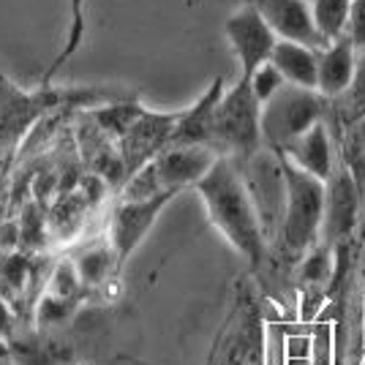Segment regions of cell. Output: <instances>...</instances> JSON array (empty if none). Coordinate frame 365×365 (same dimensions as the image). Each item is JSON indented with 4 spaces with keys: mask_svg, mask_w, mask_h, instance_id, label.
<instances>
[{
    "mask_svg": "<svg viewBox=\"0 0 365 365\" xmlns=\"http://www.w3.org/2000/svg\"><path fill=\"white\" fill-rule=\"evenodd\" d=\"M278 38L324 46L311 14V0H251Z\"/></svg>",
    "mask_w": 365,
    "mask_h": 365,
    "instance_id": "9c48e42d",
    "label": "cell"
},
{
    "mask_svg": "<svg viewBox=\"0 0 365 365\" xmlns=\"http://www.w3.org/2000/svg\"><path fill=\"white\" fill-rule=\"evenodd\" d=\"M363 303H365V300H363Z\"/></svg>",
    "mask_w": 365,
    "mask_h": 365,
    "instance_id": "d4e9b609",
    "label": "cell"
},
{
    "mask_svg": "<svg viewBox=\"0 0 365 365\" xmlns=\"http://www.w3.org/2000/svg\"><path fill=\"white\" fill-rule=\"evenodd\" d=\"M357 273H360V278L365 281V243H363V251H360V264H357Z\"/></svg>",
    "mask_w": 365,
    "mask_h": 365,
    "instance_id": "44dd1931",
    "label": "cell"
},
{
    "mask_svg": "<svg viewBox=\"0 0 365 365\" xmlns=\"http://www.w3.org/2000/svg\"><path fill=\"white\" fill-rule=\"evenodd\" d=\"M346 36H349L351 44L357 46V52L365 55V0H354V3H351Z\"/></svg>",
    "mask_w": 365,
    "mask_h": 365,
    "instance_id": "ac0fdd59",
    "label": "cell"
},
{
    "mask_svg": "<svg viewBox=\"0 0 365 365\" xmlns=\"http://www.w3.org/2000/svg\"><path fill=\"white\" fill-rule=\"evenodd\" d=\"M357 63H360V52L349 41V36L327 41L319 49V82H317V91L327 101L341 98L344 93L349 91L351 79L357 74Z\"/></svg>",
    "mask_w": 365,
    "mask_h": 365,
    "instance_id": "8fae6325",
    "label": "cell"
},
{
    "mask_svg": "<svg viewBox=\"0 0 365 365\" xmlns=\"http://www.w3.org/2000/svg\"><path fill=\"white\" fill-rule=\"evenodd\" d=\"M172 199H175V194H161V197H153V199L118 197V205H115V210L109 215L107 235L109 240H112V245H115V251H118L120 264L148 237V232L153 229L155 218L161 215V210L167 207Z\"/></svg>",
    "mask_w": 365,
    "mask_h": 365,
    "instance_id": "ba28073f",
    "label": "cell"
},
{
    "mask_svg": "<svg viewBox=\"0 0 365 365\" xmlns=\"http://www.w3.org/2000/svg\"><path fill=\"white\" fill-rule=\"evenodd\" d=\"M0 365H11V354H9V346L0 349Z\"/></svg>",
    "mask_w": 365,
    "mask_h": 365,
    "instance_id": "7402d4cb",
    "label": "cell"
},
{
    "mask_svg": "<svg viewBox=\"0 0 365 365\" xmlns=\"http://www.w3.org/2000/svg\"><path fill=\"white\" fill-rule=\"evenodd\" d=\"M251 79V88H254V93H257V98L264 104V101H270L275 93L281 91L284 85H287V79H284V74L275 68L273 63H262L254 74L248 76Z\"/></svg>",
    "mask_w": 365,
    "mask_h": 365,
    "instance_id": "2e32d148",
    "label": "cell"
},
{
    "mask_svg": "<svg viewBox=\"0 0 365 365\" xmlns=\"http://www.w3.org/2000/svg\"><path fill=\"white\" fill-rule=\"evenodd\" d=\"M351 3L354 0H311V14H314L317 31H319L324 44L346 36Z\"/></svg>",
    "mask_w": 365,
    "mask_h": 365,
    "instance_id": "5bb4252c",
    "label": "cell"
},
{
    "mask_svg": "<svg viewBox=\"0 0 365 365\" xmlns=\"http://www.w3.org/2000/svg\"><path fill=\"white\" fill-rule=\"evenodd\" d=\"M16 311L11 308V303L0 294V338H6V341H11L14 338V324H16Z\"/></svg>",
    "mask_w": 365,
    "mask_h": 365,
    "instance_id": "ffe728a7",
    "label": "cell"
},
{
    "mask_svg": "<svg viewBox=\"0 0 365 365\" xmlns=\"http://www.w3.org/2000/svg\"><path fill=\"white\" fill-rule=\"evenodd\" d=\"M327 98L314 88L300 85H284L270 101L262 104V137L264 148L284 150L289 142L305 134L311 125L324 120L327 115Z\"/></svg>",
    "mask_w": 365,
    "mask_h": 365,
    "instance_id": "277c9868",
    "label": "cell"
},
{
    "mask_svg": "<svg viewBox=\"0 0 365 365\" xmlns=\"http://www.w3.org/2000/svg\"><path fill=\"white\" fill-rule=\"evenodd\" d=\"M363 333H365V317H363Z\"/></svg>",
    "mask_w": 365,
    "mask_h": 365,
    "instance_id": "603a6c76",
    "label": "cell"
},
{
    "mask_svg": "<svg viewBox=\"0 0 365 365\" xmlns=\"http://www.w3.org/2000/svg\"><path fill=\"white\" fill-rule=\"evenodd\" d=\"M335 101H344V104H346V109H349V123L365 115V55L363 52H360L357 74L351 79L349 91L344 93L341 98H335Z\"/></svg>",
    "mask_w": 365,
    "mask_h": 365,
    "instance_id": "e0dca14e",
    "label": "cell"
},
{
    "mask_svg": "<svg viewBox=\"0 0 365 365\" xmlns=\"http://www.w3.org/2000/svg\"><path fill=\"white\" fill-rule=\"evenodd\" d=\"M363 194L346 164H338L330 180H324V224H322V243L338 248L349 243L360 224Z\"/></svg>",
    "mask_w": 365,
    "mask_h": 365,
    "instance_id": "52a82bcc",
    "label": "cell"
},
{
    "mask_svg": "<svg viewBox=\"0 0 365 365\" xmlns=\"http://www.w3.org/2000/svg\"><path fill=\"white\" fill-rule=\"evenodd\" d=\"M180 112H150L142 107L137 120L131 123L120 137H118V153H120L125 180L142 169L148 161H153L158 153L172 142V134L178 128Z\"/></svg>",
    "mask_w": 365,
    "mask_h": 365,
    "instance_id": "8992f818",
    "label": "cell"
},
{
    "mask_svg": "<svg viewBox=\"0 0 365 365\" xmlns=\"http://www.w3.org/2000/svg\"><path fill=\"white\" fill-rule=\"evenodd\" d=\"M363 297H365V284H363Z\"/></svg>",
    "mask_w": 365,
    "mask_h": 365,
    "instance_id": "cb8c5ba5",
    "label": "cell"
},
{
    "mask_svg": "<svg viewBox=\"0 0 365 365\" xmlns=\"http://www.w3.org/2000/svg\"><path fill=\"white\" fill-rule=\"evenodd\" d=\"M210 145L218 155L245 161L264 148L262 137V101L251 88L248 76H237L235 85L224 88L213 115Z\"/></svg>",
    "mask_w": 365,
    "mask_h": 365,
    "instance_id": "3957f363",
    "label": "cell"
},
{
    "mask_svg": "<svg viewBox=\"0 0 365 365\" xmlns=\"http://www.w3.org/2000/svg\"><path fill=\"white\" fill-rule=\"evenodd\" d=\"M275 153H281L284 158H289L294 167L305 169L308 175H314L319 180H330V175L338 169L333 137H330V128H327L324 120L311 125L305 134H300L294 142H289L284 150Z\"/></svg>",
    "mask_w": 365,
    "mask_h": 365,
    "instance_id": "30bf717a",
    "label": "cell"
},
{
    "mask_svg": "<svg viewBox=\"0 0 365 365\" xmlns=\"http://www.w3.org/2000/svg\"><path fill=\"white\" fill-rule=\"evenodd\" d=\"M284 360H308L311 363V335H287Z\"/></svg>",
    "mask_w": 365,
    "mask_h": 365,
    "instance_id": "d6986e66",
    "label": "cell"
},
{
    "mask_svg": "<svg viewBox=\"0 0 365 365\" xmlns=\"http://www.w3.org/2000/svg\"><path fill=\"white\" fill-rule=\"evenodd\" d=\"M311 365H335V319L322 317L311 324Z\"/></svg>",
    "mask_w": 365,
    "mask_h": 365,
    "instance_id": "9a60e30c",
    "label": "cell"
},
{
    "mask_svg": "<svg viewBox=\"0 0 365 365\" xmlns=\"http://www.w3.org/2000/svg\"><path fill=\"white\" fill-rule=\"evenodd\" d=\"M221 93H224V79L218 76V79L210 82V88L202 93L191 107L180 109V120H178V128L172 134V142H182V145H210V139H213L215 104H218Z\"/></svg>",
    "mask_w": 365,
    "mask_h": 365,
    "instance_id": "7c38bea8",
    "label": "cell"
},
{
    "mask_svg": "<svg viewBox=\"0 0 365 365\" xmlns=\"http://www.w3.org/2000/svg\"><path fill=\"white\" fill-rule=\"evenodd\" d=\"M281 164H284V180H287V207H284V221L278 232V245L287 257L303 259L322 240L324 180L294 167L284 155H281Z\"/></svg>",
    "mask_w": 365,
    "mask_h": 365,
    "instance_id": "7a4b0ae2",
    "label": "cell"
},
{
    "mask_svg": "<svg viewBox=\"0 0 365 365\" xmlns=\"http://www.w3.org/2000/svg\"><path fill=\"white\" fill-rule=\"evenodd\" d=\"M224 36L229 41V49L235 52L240 76H251L262 63L270 61L278 36L267 25V19L259 14L257 6L245 0L237 11H232L224 22Z\"/></svg>",
    "mask_w": 365,
    "mask_h": 365,
    "instance_id": "5b68a950",
    "label": "cell"
},
{
    "mask_svg": "<svg viewBox=\"0 0 365 365\" xmlns=\"http://www.w3.org/2000/svg\"><path fill=\"white\" fill-rule=\"evenodd\" d=\"M194 191L202 199L205 213L218 229V235L251 267H259L267 257V235L240 167L232 158L221 155L215 167L197 182Z\"/></svg>",
    "mask_w": 365,
    "mask_h": 365,
    "instance_id": "6da1fadb",
    "label": "cell"
},
{
    "mask_svg": "<svg viewBox=\"0 0 365 365\" xmlns=\"http://www.w3.org/2000/svg\"><path fill=\"white\" fill-rule=\"evenodd\" d=\"M319 49L322 46L278 38L273 55H270V63L284 74V79L289 85L317 91V82H319Z\"/></svg>",
    "mask_w": 365,
    "mask_h": 365,
    "instance_id": "4fadbf2b",
    "label": "cell"
}]
</instances>
